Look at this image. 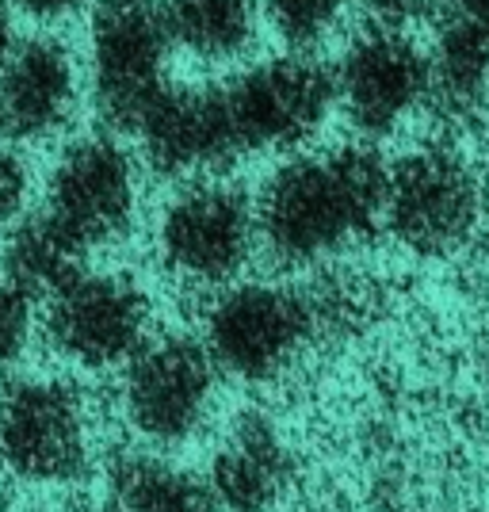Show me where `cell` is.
Returning <instances> with one entry per match:
<instances>
[{"instance_id": "cell-4", "label": "cell", "mask_w": 489, "mask_h": 512, "mask_svg": "<svg viewBox=\"0 0 489 512\" xmlns=\"http://www.w3.org/2000/svg\"><path fill=\"white\" fill-rule=\"evenodd\" d=\"M46 218H54L88 256L127 241L142 211V161L115 130L65 138L43 184Z\"/></svg>"}, {"instance_id": "cell-16", "label": "cell", "mask_w": 489, "mask_h": 512, "mask_svg": "<svg viewBox=\"0 0 489 512\" xmlns=\"http://www.w3.org/2000/svg\"><path fill=\"white\" fill-rule=\"evenodd\" d=\"M172 50L199 65H237L260 35L256 0H157Z\"/></svg>"}, {"instance_id": "cell-18", "label": "cell", "mask_w": 489, "mask_h": 512, "mask_svg": "<svg viewBox=\"0 0 489 512\" xmlns=\"http://www.w3.org/2000/svg\"><path fill=\"white\" fill-rule=\"evenodd\" d=\"M0 237H4L0 276L12 279L31 299L54 295L62 283H69L81 268H88L85 249L43 211H27Z\"/></svg>"}, {"instance_id": "cell-10", "label": "cell", "mask_w": 489, "mask_h": 512, "mask_svg": "<svg viewBox=\"0 0 489 512\" xmlns=\"http://www.w3.org/2000/svg\"><path fill=\"white\" fill-rule=\"evenodd\" d=\"M486 214V188L447 146H421L386 165L383 226L417 256L463 249Z\"/></svg>"}, {"instance_id": "cell-17", "label": "cell", "mask_w": 489, "mask_h": 512, "mask_svg": "<svg viewBox=\"0 0 489 512\" xmlns=\"http://www.w3.org/2000/svg\"><path fill=\"white\" fill-rule=\"evenodd\" d=\"M107 512H218L211 486L149 451H127L107 467Z\"/></svg>"}, {"instance_id": "cell-21", "label": "cell", "mask_w": 489, "mask_h": 512, "mask_svg": "<svg viewBox=\"0 0 489 512\" xmlns=\"http://www.w3.org/2000/svg\"><path fill=\"white\" fill-rule=\"evenodd\" d=\"M27 199H31V165L23 150L0 142V234L27 214Z\"/></svg>"}, {"instance_id": "cell-5", "label": "cell", "mask_w": 489, "mask_h": 512, "mask_svg": "<svg viewBox=\"0 0 489 512\" xmlns=\"http://www.w3.org/2000/svg\"><path fill=\"white\" fill-rule=\"evenodd\" d=\"M161 272L195 291L234 283L256 253L253 195L226 176L184 180L153 222Z\"/></svg>"}, {"instance_id": "cell-1", "label": "cell", "mask_w": 489, "mask_h": 512, "mask_svg": "<svg viewBox=\"0 0 489 512\" xmlns=\"http://www.w3.org/2000/svg\"><path fill=\"white\" fill-rule=\"evenodd\" d=\"M386 161L371 142L287 153L253 195L256 245L283 268H318L383 226Z\"/></svg>"}, {"instance_id": "cell-22", "label": "cell", "mask_w": 489, "mask_h": 512, "mask_svg": "<svg viewBox=\"0 0 489 512\" xmlns=\"http://www.w3.org/2000/svg\"><path fill=\"white\" fill-rule=\"evenodd\" d=\"M8 4L20 20H31L39 31H54L92 8V0H8Z\"/></svg>"}, {"instance_id": "cell-14", "label": "cell", "mask_w": 489, "mask_h": 512, "mask_svg": "<svg viewBox=\"0 0 489 512\" xmlns=\"http://www.w3.org/2000/svg\"><path fill=\"white\" fill-rule=\"evenodd\" d=\"M295 486V455L264 413H241L211 459V493L226 512H276Z\"/></svg>"}, {"instance_id": "cell-8", "label": "cell", "mask_w": 489, "mask_h": 512, "mask_svg": "<svg viewBox=\"0 0 489 512\" xmlns=\"http://www.w3.org/2000/svg\"><path fill=\"white\" fill-rule=\"evenodd\" d=\"M119 371V409L142 440L176 448L211 425L222 371L199 337L153 333Z\"/></svg>"}, {"instance_id": "cell-3", "label": "cell", "mask_w": 489, "mask_h": 512, "mask_svg": "<svg viewBox=\"0 0 489 512\" xmlns=\"http://www.w3.org/2000/svg\"><path fill=\"white\" fill-rule=\"evenodd\" d=\"M318 337V302L295 283L245 279L214 291L203 314V348L241 383H276Z\"/></svg>"}, {"instance_id": "cell-6", "label": "cell", "mask_w": 489, "mask_h": 512, "mask_svg": "<svg viewBox=\"0 0 489 512\" xmlns=\"http://www.w3.org/2000/svg\"><path fill=\"white\" fill-rule=\"evenodd\" d=\"M218 88L241 157L298 153L337 111L329 65L298 50L241 65Z\"/></svg>"}, {"instance_id": "cell-15", "label": "cell", "mask_w": 489, "mask_h": 512, "mask_svg": "<svg viewBox=\"0 0 489 512\" xmlns=\"http://www.w3.org/2000/svg\"><path fill=\"white\" fill-rule=\"evenodd\" d=\"M428 46L432 100L447 115L478 111L489 92V0H436Z\"/></svg>"}, {"instance_id": "cell-13", "label": "cell", "mask_w": 489, "mask_h": 512, "mask_svg": "<svg viewBox=\"0 0 489 512\" xmlns=\"http://www.w3.org/2000/svg\"><path fill=\"white\" fill-rule=\"evenodd\" d=\"M130 138L138 142V161L176 184L199 176H222L241 161L218 81L211 85L172 81L142 111Z\"/></svg>"}, {"instance_id": "cell-2", "label": "cell", "mask_w": 489, "mask_h": 512, "mask_svg": "<svg viewBox=\"0 0 489 512\" xmlns=\"http://www.w3.org/2000/svg\"><path fill=\"white\" fill-rule=\"evenodd\" d=\"M85 100L104 130L130 134L134 123L172 85V39L157 0H92L85 12Z\"/></svg>"}, {"instance_id": "cell-11", "label": "cell", "mask_w": 489, "mask_h": 512, "mask_svg": "<svg viewBox=\"0 0 489 512\" xmlns=\"http://www.w3.org/2000/svg\"><path fill=\"white\" fill-rule=\"evenodd\" d=\"M329 73L337 111L363 142L398 134L432 100L428 50L398 27L371 23L367 31L352 35Z\"/></svg>"}, {"instance_id": "cell-9", "label": "cell", "mask_w": 489, "mask_h": 512, "mask_svg": "<svg viewBox=\"0 0 489 512\" xmlns=\"http://www.w3.org/2000/svg\"><path fill=\"white\" fill-rule=\"evenodd\" d=\"M92 459V409L62 375H16L0 386V463L23 482L58 486Z\"/></svg>"}, {"instance_id": "cell-20", "label": "cell", "mask_w": 489, "mask_h": 512, "mask_svg": "<svg viewBox=\"0 0 489 512\" xmlns=\"http://www.w3.org/2000/svg\"><path fill=\"white\" fill-rule=\"evenodd\" d=\"M35 329H39L35 299L20 291L12 279L0 276V371H12L16 363H23L35 341Z\"/></svg>"}, {"instance_id": "cell-12", "label": "cell", "mask_w": 489, "mask_h": 512, "mask_svg": "<svg viewBox=\"0 0 489 512\" xmlns=\"http://www.w3.org/2000/svg\"><path fill=\"white\" fill-rule=\"evenodd\" d=\"M85 104L81 54L58 31L20 35L0 65V142L31 150L58 142Z\"/></svg>"}, {"instance_id": "cell-19", "label": "cell", "mask_w": 489, "mask_h": 512, "mask_svg": "<svg viewBox=\"0 0 489 512\" xmlns=\"http://www.w3.org/2000/svg\"><path fill=\"white\" fill-rule=\"evenodd\" d=\"M260 23L272 27L283 50L318 54L344 23L348 0H256Z\"/></svg>"}, {"instance_id": "cell-23", "label": "cell", "mask_w": 489, "mask_h": 512, "mask_svg": "<svg viewBox=\"0 0 489 512\" xmlns=\"http://www.w3.org/2000/svg\"><path fill=\"white\" fill-rule=\"evenodd\" d=\"M356 4L371 16V23L398 27V31H409L413 23L432 20V8H436V0H356Z\"/></svg>"}, {"instance_id": "cell-7", "label": "cell", "mask_w": 489, "mask_h": 512, "mask_svg": "<svg viewBox=\"0 0 489 512\" xmlns=\"http://www.w3.org/2000/svg\"><path fill=\"white\" fill-rule=\"evenodd\" d=\"M43 341L77 371H119L153 337V299L130 272L81 268L46 295Z\"/></svg>"}, {"instance_id": "cell-24", "label": "cell", "mask_w": 489, "mask_h": 512, "mask_svg": "<svg viewBox=\"0 0 489 512\" xmlns=\"http://www.w3.org/2000/svg\"><path fill=\"white\" fill-rule=\"evenodd\" d=\"M20 43V16L12 12L8 0H0V65L12 54V46Z\"/></svg>"}]
</instances>
